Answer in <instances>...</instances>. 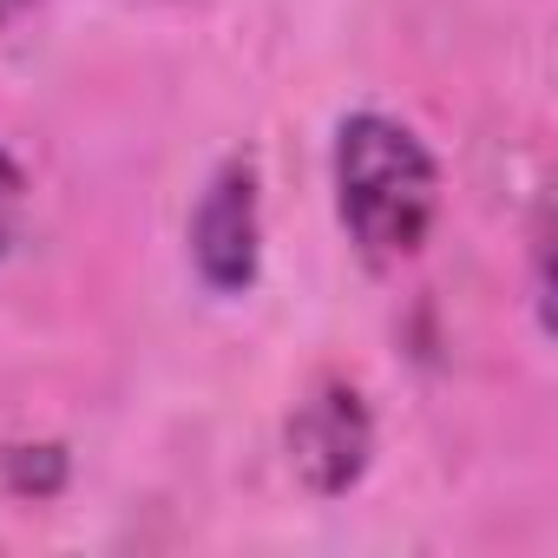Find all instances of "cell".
Wrapping results in <instances>:
<instances>
[{"label": "cell", "instance_id": "6da1fadb", "mask_svg": "<svg viewBox=\"0 0 558 558\" xmlns=\"http://www.w3.org/2000/svg\"><path fill=\"white\" fill-rule=\"evenodd\" d=\"M336 204L368 256H414L440 210V171L408 125L355 112L336 132Z\"/></svg>", "mask_w": 558, "mask_h": 558}, {"label": "cell", "instance_id": "7a4b0ae2", "mask_svg": "<svg viewBox=\"0 0 558 558\" xmlns=\"http://www.w3.org/2000/svg\"><path fill=\"white\" fill-rule=\"evenodd\" d=\"M368 447H375V427H368V408L349 381H323L290 421V460L310 480V493H323V499H336L362 480Z\"/></svg>", "mask_w": 558, "mask_h": 558}, {"label": "cell", "instance_id": "3957f363", "mask_svg": "<svg viewBox=\"0 0 558 558\" xmlns=\"http://www.w3.org/2000/svg\"><path fill=\"white\" fill-rule=\"evenodd\" d=\"M256 236H263V223H256V171L223 165L210 178L197 217H191V256H197L210 290L236 296V290L256 283Z\"/></svg>", "mask_w": 558, "mask_h": 558}, {"label": "cell", "instance_id": "277c9868", "mask_svg": "<svg viewBox=\"0 0 558 558\" xmlns=\"http://www.w3.org/2000/svg\"><path fill=\"white\" fill-rule=\"evenodd\" d=\"M21 204H27V184H21L14 158L0 151V250H8V243H14V230H21Z\"/></svg>", "mask_w": 558, "mask_h": 558}, {"label": "cell", "instance_id": "5b68a950", "mask_svg": "<svg viewBox=\"0 0 558 558\" xmlns=\"http://www.w3.org/2000/svg\"><path fill=\"white\" fill-rule=\"evenodd\" d=\"M27 8H34V0H0V27H8L14 14H27Z\"/></svg>", "mask_w": 558, "mask_h": 558}]
</instances>
